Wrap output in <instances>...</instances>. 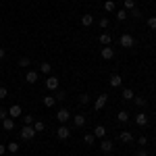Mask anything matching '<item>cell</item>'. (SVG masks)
Wrapping results in <instances>:
<instances>
[{
    "label": "cell",
    "mask_w": 156,
    "mask_h": 156,
    "mask_svg": "<svg viewBox=\"0 0 156 156\" xmlns=\"http://www.w3.org/2000/svg\"><path fill=\"white\" fill-rule=\"evenodd\" d=\"M19 133H21V140H25V142H29V140L36 137V129H34V125H23Z\"/></svg>",
    "instance_id": "obj_1"
},
{
    "label": "cell",
    "mask_w": 156,
    "mask_h": 156,
    "mask_svg": "<svg viewBox=\"0 0 156 156\" xmlns=\"http://www.w3.org/2000/svg\"><path fill=\"white\" fill-rule=\"evenodd\" d=\"M119 44L123 46V48H133V46H135V40H133L131 34H123L121 40H119Z\"/></svg>",
    "instance_id": "obj_2"
},
{
    "label": "cell",
    "mask_w": 156,
    "mask_h": 156,
    "mask_svg": "<svg viewBox=\"0 0 156 156\" xmlns=\"http://www.w3.org/2000/svg\"><path fill=\"white\" fill-rule=\"evenodd\" d=\"M58 85H60L58 77H52V75H48V79H46V87H48L50 92H56V90H58Z\"/></svg>",
    "instance_id": "obj_3"
},
{
    "label": "cell",
    "mask_w": 156,
    "mask_h": 156,
    "mask_svg": "<svg viewBox=\"0 0 156 156\" xmlns=\"http://www.w3.org/2000/svg\"><path fill=\"white\" fill-rule=\"evenodd\" d=\"M69 135H71V129L67 125H60L58 129H56V137L58 140H69Z\"/></svg>",
    "instance_id": "obj_4"
},
{
    "label": "cell",
    "mask_w": 156,
    "mask_h": 156,
    "mask_svg": "<svg viewBox=\"0 0 156 156\" xmlns=\"http://www.w3.org/2000/svg\"><path fill=\"white\" fill-rule=\"evenodd\" d=\"M56 119L60 121V125H65V123H67V121L71 119V112H69V110H67V108H60L58 112H56Z\"/></svg>",
    "instance_id": "obj_5"
},
{
    "label": "cell",
    "mask_w": 156,
    "mask_h": 156,
    "mask_svg": "<svg viewBox=\"0 0 156 156\" xmlns=\"http://www.w3.org/2000/svg\"><path fill=\"white\" fill-rule=\"evenodd\" d=\"M106 102H108V96L106 94H100V96L96 98V102H94V108H96V110H102V108L106 106Z\"/></svg>",
    "instance_id": "obj_6"
},
{
    "label": "cell",
    "mask_w": 156,
    "mask_h": 156,
    "mask_svg": "<svg viewBox=\"0 0 156 156\" xmlns=\"http://www.w3.org/2000/svg\"><path fill=\"white\" fill-rule=\"evenodd\" d=\"M100 56L104 60H110L112 56H115V50H112V46H102V50H100Z\"/></svg>",
    "instance_id": "obj_7"
},
{
    "label": "cell",
    "mask_w": 156,
    "mask_h": 156,
    "mask_svg": "<svg viewBox=\"0 0 156 156\" xmlns=\"http://www.w3.org/2000/svg\"><path fill=\"white\" fill-rule=\"evenodd\" d=\"M21 112H23V110H21L19 104H12V106L9 108V117H11V119H19V117H21Z\"/></svg>",
    "instance_id": "obj_8"
},
{
    "label": "cell",
    "mask_w": 156,
    "mask_h": 156,
    "mask_svg": "<svg viewBox=\"0 0 156 156\" xmlns=\"http://www.w3.org/2000/svg\"><path fill=\"white\" fill-rule=\"evenodd\" d=\"M0 123H2V129L4 131H12L15 129V119H11V117H6V119L0 121Z\"/></svg>",
    "instance_id": "obj_9"
},
{
    "label": "cell",
    "mask_w": 156,
    "mask_h": 156,
    "mask_svg": "<svg viewBox=\"0 0 156 156\" xmlns=\"http://www.w3.org/2000/svg\"><path fill=\"white\" fill-rule=\"evenodd\" d=\"M135 123H137L140 127H146V125H148V115H146V112H137V115H135Z\"/></svg>",
    "instance_id": "obj_10"
},
{
    "label": "cell",
    "mask_w": 156,
    "mask_h": 156,
    "mask_svg": "<svg viewBox=\"0 0 156 156\" xmlns=\"http://www.w3.org/2000/svg\"><path fill=\"white\" fill-rule=\"evenodd\" d=\"M92 133H94V137H100V140H104V135H106V127H104V125H96Z\"/></svg>",
    "instance_id": "obj_11"
},
{
    "label": "cell",
    "mask_w": 156,
    "mask_h": 156,
    "mask_svg": "<svg viewBox=\"0 0 156 156\" xmlns=\"http://www.w3.org/2000/svg\"><path fill=\"white\" fill-rule=\"evenodd\" d=\"M112 148H115V144L110 140H100V150L102 152H112Z\"/></svg>",
    "instance_id": "obj_12"
},
{
    "label": "cell",
    "mask_w": 156,
    "mask_h": 156,
    "mask_svg": "<svg viewBox=\"0 0 156 156\" xmlns=\"http://www.w3.org/2000/svg\"><path fill=\"white\" fill-rule=\"evenodd\" d=\"M108 83H110V87H121V85H123V77H121V75H112V77L108 79Z\"/></svg>",
    "instance_id": "obj_13"
},
{
    "label": "cell",
    "mask_w": 156,
    "mask_h": 156,
    "mask_svg": "<svg viewBox=\"0 0 156 156\" xmlns=\"http://www.w3.org/2000/svg\"><path fill=\"white\" fill-rule=\"evenodd\" d=\"M117 121L119 123H127L129 121V110H119L117 112Z\"/></svg>",
    "instance_id": "obj_14"
},
{
    "label": "cell",
    "mask_w": 156,
    "mask_h": 156,
    "mask_svg": "<svg viewBox=\"0 0 156 156\" xmlns=\"http://www.w3.org/2000/svg\"><path fill=\"white\" fill-rule=\"evenodd\" d=\"M92 23H94V17H92L90 12H85L83 17H81V25H83V27H90Z\"/></svg>",
    "instance_id": "obj_15"
},
{
    "label": "cell",
    "mask_w": 156,
    "mask_h": 156,
    "mask_svg": "<svg viewBox=\"0 0 156 156\" xmlns=\"http://www.w3.org/2000/svg\"><path fill=\"white\" fill-rule=\"evenodd\" d=\"M73 123H75V127H83L85 125V115H75V117H73Z\"/></svg>",
    "instance_id": "obj_16"
},
{
    "label": "cell",
    "mask_w": 156,
    "mask_h": 156,
    "mask_svg": "<svg viewBox=\"0 0 156 156\" xmlns=\"http://www.w3.org/2000/svg\"><path fill=\"white\" fill-rule=\"evenodd\" d=\"M25 81H27V83H36V81H37V73H36V71H27V75H25Z\"/></svg>",
    "instance_id": "obj_17"
},
{
    "label": "cell",
    "mask_w": 156,
    "mask_h": 156,
    "mask_svg": "<svg viewBox=\"0 0 156 156\" xmlns=\"http://www.w3.org/2000/svg\"><path fill=\"white\" fill-rule=\"evenodd\" d=\"M6 152H9V154H17V152H19V144H17V142L6 144Z\"/></svg>",
    "instance_id": "obj_18"
},
{
    "label": "cell",
    "mask_w": 156,
    "mask_h": 156,
    "mask_svg": "<svg viewBox=\"0 0 156 156\" xmlns=\"http://www.w3.org/2000/svg\"><path fill=\"white\" fill-rule=\"evenodd\" d=\"M119 140H121V142H125V144H129V142H131V140H133V135H131V133H129V131H121Z\"/></svg>",
    "instance_id": "obj_19"
},
{
    "label": "cell",
    "mask_w": 156,
    "mask_h": 156,
    "mask_svg": "<svg viewBox=\"0 0 156 156\" xmlns=\"http://www.w3.org/2000/svg\"><path fill=\"white\" fill-rule=\"evenodd\" d=\"M121 96H123V100H133V98H135V94H133V90H129V87H125Z\"/></svg>",
    "instance_id": "obj_20"
},
{
    "label": "cell",
    "mask_w": 156,
    "mask_h": 156,
    "mask_svg": "<svg viewBox=\"0 0 156 156\" xmlns=\"http://www.w3.org/2000/svg\"><path fill=\"white\" fill-rule=\"evenodd\" d=\"M98 42H100L102 46H108V44H110V36H108V34H100V37H98Z\"/></svg>",
    "instance_id": "obj_21"
},
{
    "label": "cell",
    "mask_w": 156,
    "mask_h": 156,
    "mask_svg": "<svg viewBox=\"0 0 156 156\" xmlns=\"http://www.w3.org/2000/svg\"><path fill=\"white\" fill-rule=\"evenodd\" d=\"M54 104H56V98H54V96H46V98H44V106L52 108Z\"/></svg>",
    "instance_id": "obj_22"
},
{
    "label": "cell",
    "mask_w": 156,
    "mask_h": 156,
    "mask_svg": "<svg viewBox=\"0 0 156 156\" xmlns=\"http://www.w3.org/2000/svg\"><path fill=\"white\" fill-rule=\"evenodd\" d=\"M34 129H36V133H42V131H46V125H44L42 121H36V123H34Z\"/></svg>",
    "instance_id": "obj_23"
},
{
    "label": "cell",
    "mask_w": 156,
    "mask_h": 156,
    "mask_svg": "<svg viewBox=\"0 0 156 156\" xmlns=\"http://www.w3.org/2000/svg\"><path fill=\"white\" fill-rule=\"evenodd\" d=\"M40 71L46 73V75H50V71H52V65H50V62H42V65H40Z\"/></svg>",
    "instance_id": "obj_24"
},
{
    "label": "cell",
    "mask_w": 156,
    "mask_h": 156,
    "mask_svg": "<svg viewBox=\"0 0 156 156\" xmlns=\"http://www.w3.org/2000/svg\"><path fill=\"white\" fill-rule=\"evenodd\" d=\"M127 15H129V11H125V9L117 11V21H125V19H127Z\"/></svg>",
    "instance_id": "obj_25"
},
{
    "label": "cell",
    "mask_w": 156,
    "mask_h": 156,
    "mask_svg": "<svg viewBox=\"0 0 156 156\" xmlns=\"http://www.w3.org/2000/svg\"><path fill=\"white\" fill-rule=\"evenodd\" d=\"M83 142H85L87 146H92L94 142H96V137H94V133H85V135H83Z\"/></svg>",
    "instance_id": "obj_26"
},
{
    "label": "cell",
    "mask_w": 156,
    "mask_h": 156,
    "mask_svg": "<svg viewBox=\"0 0 156 156\" xmlns=\"http://www.w3.org/2000/svg\"><path fill=\"white\" fill-rule=\"evenodd\" d=\"M115 9H117V4H115L112 0H106V2H104V11L112 12V11H115Z\"/></svg>",
    "instance_id": "obj_27"
},
{
    "label": "cell",
    "mask_w": 156,
    "mask_h": 156,
    "mask_svg": "<svg viewBox=\"0 0 156 156\" xmlns=\"http://www.w3.org/2000/svg\"><path fill=\"white\" fill-rule=\"evenodd\" d=\"M123 4H125V11H133L135 9V0H123Z\"/></svg>",
    "instance_id": "obj_28"
},
{
    "label": "cell",
    "mask_w": 156,
    "mask_h": 156,
    "mask_svg": "<svg viewBox=\"0 0 156 156\" xmlns=\"http://www.w3.org/2000/svg\"><path fill=\"white\" fill-rule=\"evenodd\" d=\"M54 98H56V102H62V100L67 98V94H65L62 90H56V94H54Z\"/></svg>",
    "instance_id": "obj_29"
},
{
    "label": "cell",
    "mask_w": 156,
    "mask_h": 156,
    "mask_svg": "<svg viewBox=\"0 0 156 156\" xmlns=\"http://www.w3.org/2000/svg\"><path fill=\"white\" fill-rule=\"evenodd\" d=\"M29 65H31V60L27 58V56H23V58H19V67H23V69H25V67H29Z\"/></svg>",
    "instance_id": "obj_30"
},
{
    "label": "cell",
    "mask_w": 156,
    "mask_h": 156,
    "mask_svg": "<svg viewBox=\"0 0 156 156\" xmlns=\"http://www.w3.org/2000/svg\"><path fill=\"white\" fill-rule=\"evenodd\" d=\"M133 102H135L137 106H146V98H142V96H135V98H133Z\"/></svg>",
    "instance_id": "obj_31"
},
{
    "label": "cell",
    "mask_w": 156,
    "mask_h": 156,
    "mask_svg": "<svg viewBox=\"0 0 156 156\" xmlns=\"http://www.w3.org/2000/svg\"><path fill=\"white\" fill-rule=\"evenodd\" d=\"M77 100H79V104H87V102H90V96H87V94H79Z\"/></svg>",
    "instance_id": "obj_32"
},
{
    "label": "cell",
    "mask_w": 156,
    "mask_h": 156,
    "mask_svg": "<svg viewBox=\"0 0 156 156\" xmlns=\"http://www.w3.org/2000/svg\"><path fill=\"white\" fill-rule=\"evenodd\" d=\"M6 96H9V90H6L4 85H0V100H4Z\"/></svg>",
    "instance_id": "obj_33"
},
{
    "label": "cell",
    "mask_w": 156,
    "mask_h": 156,
    "mask_svg": "<svg viewBox=\"0 0 156 156\" xmlns=\"http://www.w3.org/2000/svg\"><path fill=\"white\" fill-rule=\"evenodd\" d=\"M6 117H9V108H2V106H0V121H4Z\"/></svg>",
    "instance_id": "obj_34"
},
{
    "label": "cell",
    "mask_w": 156,
    "mask_h": 156,
    "mask_svg": "<svg viewBox=\"0 0 156 156\" xmlns=\"http://www.w3.org/2000/svg\"><path fill=\"white\" fill-rule=\"evenodd\" d=\"M23 123L25 125H31V123H34V117H31V115H23Z\"/></svg>",
    "instance_id": "obj_35"
},
{
    "label": "cell",
    "mask_w": 156,
    "mask_h": 156,
    "mask_svg": "<svg viewBox=\"0 0 156 156\" xmlns=\"http://www.w3.org/2000/svg\"><path fill=\"white\" fill-rule=\"evenodd\" d=\"M148 27H150V29H156V17H150V19H148Z\"/></svg>",
    "instance_id": "obj_36"
},
{
    "label": "cell",
    "mask_w": 156,
    "mask_h": 156,
    "mask_svg": "<svg viewBox=\"0 0 156 156\" xmlns=\"http://www.w3.org/2000/svg\"><path fill=\"white\" fill-rule=\"evenodd\" d=\"M137 144H140V146H146V144H148V137H146V135L137 137Z\"/></svg>",
    "instance_id": "obj_37"
},
{
    "label": "cell",
    "mask_w": 156,
    "mask_h": 156,
    "mask_svg": "<svg viewBox=\"0 0 156 156\" xmlns=\"http://www.w3.org/2000/svg\"><path fill=\"white\" fill-rule=\"evenodd\" d=\"M100 27H102V29H106V27H108V19L102 17V19H100Z\"/></svg>",
    "instance_id": "obj_38"
},
{
    "label": "cell",
    "mask_w": 156,
    "mask_h": 156,
    "mask_svg": "<svg viewBox=\"0 0 156 156\" xmlns=\"http://www.w3.org/2000/svg\"><path fill=\"white\" fill-rule=\"evenodd\" d=\"M131 15H133V17H135V19H140V17H142V12L137 11V9H133V12H131Z\"/></svg>",
    "instance_id": "obj_39"
},
{
    "label": "cell",
    "mask_w": 156,
    "mask_h": 156,
    "mask_svg": "<svg viewBox=\"0 0 156 156\" xmlns=\"http://www.w3.org/2000/svg\"><path fill=\"white\" fill-rule=\"evenodd\" d=\"M4 154H6V146L0 144V156H4Z\"/></svg>",
    "instance_id": "obj_40"
},
{
    "label": "cell",
    "mask_w": 156,
    "mask_h": 156,
    "mask_svg": "<svg viewBox=\"0 0 156 156\" xmlns=\"http://www.w3.org/2000/svg\"><path fill=\"white\" fill-rule=\"evenodd\" d=\"M135 156H148V152H146L144 148H142V150H137V154H135Z\"/></svg>",
    "instance_id": "obj_41"
},
{
    "label": "cell",
    "mask_w": 156,
    "mask_h": 156,
    "mask_svg": "<svg viewBox=\"0 0 156 156\" xmlns=\"http://www.w3.org/2000/svg\"><path fill=\"white\" fill-rule=\"evenodd\" d=\"M4 56H6V50H4V48H0V60L4 58Z\"/></svg>",
    "instance_id": "obj_42"
},
{
    "label": "cell",
    "mask_w": 156,
    "mask_h": 156,
    "mask_svg": "<svg viewBox=\"0 0 156 156\" xmlns=\"http://www.w3.org/2000/svg\"><path fill=\"white\" fill-rule=\"evenodd\" d=\"M0 40H2V36H0Z\"/></svg>",
    "instance_id": "obj_43"
},
{
    "label": "cell",
    "mask_w": 156,
    "mask_h": 156,
    "mask_svg": "<svg viewBox=\"0 0 156 156\" xmlns=\"http://www.w3.org/2000/svg\"><path fill=\"white\" fill-rule=\"evenodd\" d=\"M11 156H12V154H11Z\"/></svg>",
    "instance_id": "obj_44"
}]
</instances>
